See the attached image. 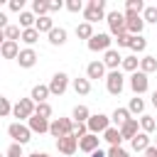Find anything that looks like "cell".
<instances>
[{"mask_svg": "<svg viewBox=\"0 0 157 157\" xmlns=\"http://www.w3.org/2000/svg\"><path fill=\"white\" fill-rule=\"evenodd\" d=\"M83 17L88 25L103 20L105 17V0H88V5H83Z\"/></svg>", "mask_w": 157, "mask_h": 157, "instance_id": "obj_1", "label": "cell"}, {"mask_svg": "<svg viewBox=\"0 0 157 157\" xmlns=\"http://www.w3.org/2000/svg\"><path fill=\"white\" fill-rule=\"evenodd\" d=\"M34 108H37V103L32 101V98H20L15 105H12V115L15 118H20V120H29L32 115H34Z\"/></svg>", "mask_w": 157, "mask_h": 157, "instance_id": "obj_2", "label": "cell"}, {"mask_svg": "<svg viewBox=\"0 0 157 157\" xmlns=\"http://www.w3.org/2000/svg\"><path fill=\"white\" fill-rule=\"evenodd\" d=\"M71 128H74V120L71 118H54L52 123H49V132H52V137H64V135H71Z\"/></svg>", "mask_w": 157, "mask_h": 157, "instance_id": "obj_3", "label": "cell"}, {"mask_svg": "<svg viewBox=\"0 0 157 157\" xmlns=\"http://www.w3.org/2000/svg\"><path fill=\"white\" fill-rule=\"evenodd\" d=\"M7 135H10L17 145H27V142L32 140V130H29L27 125H22V123H12V125L7 128Z\"/></svg>", "mask_w": 157, "mask_h": 157, "instance_id": "obj_4", "label": "cell"}, {"mask_svg": "<svg viewBox=\"0 0 157 157\" xmlns=\"http://www.w3.org/2000/svg\"><path fill=\"white\" fill-rule=\"evenodd\" d=\"M86 128H88V132H93V135L105 132V130L110 128V118L103 115V113H96V115H91V118L86 120Z\"/></svg>", "mask_w": 157, "mask_h": 157, "instance_id": "obj_5", "label": "cell"}, {"mask_svg": "<svg viewBox=\"0 0 157 157\" xmlns=\"http://www.w3.org/2000/svg\"><path fill=\"white\" fill-rule=\"evenodd\" d=\"M105 22H108V27H110L113 37H118V34H123V32H125V12L113 10V12H108V15H105Z\"/></svg>", "mask_w": 157, "mask_h": 157, "instance_id": "obj_6", "label": "cell"}, {"mask_svg": "<svg viewBox=\"0 0 157 157\" xmlns=\"http://www.w3.org/2000/svg\"><path fill=\"white\" fill-rule=\"evenodd\" d=\"M142 27H145L142 15H137V12H125V32H128V34L137 37V34H142Z\"/></svg>", "mask_w": 157, "mask_h": 157, "instance_id": "obj_7", "label": "cell"}, {"mask_svg": "<svg viewBox=\"0 0 157 157\" xmlns=\"http://www.w3.org/2000/svg\"><path fill=\"white\" fill-rule=\"evenodd\" d=\"M123 86H125V81H123V74H120L118 69L110 71V74H105V88H108L110 96H118V93L123 91Z\"/></svg>", "mask_w": 157, "mask_h": 157, "instance_id": "obj_8", "label": "cell"}, {"mask_svg": "<svg viewBox=\"0 0 157 157\" xmlns=\"http://www.w3.org/2000/svg\"><path fill=\"white\" fill-rule=\"evenodd\" d=\"M66 88H69V76H66L64 71H56V74L52 76V81H49V93H52V96H61Z\"/></svg>", "mask_w": 157, "mask_h": 157, "instance_id": "obj_9", "label": "cell"}, {"mask_svg": "<svg viewBox=\"0 0 157 157\" xmlns=\"http://www.w3.org/2000/svg\"><path fill=\"white\" fill-rule=\"evenodd\" d=\"M110 34H103V32H98V34H93L91 39H88V49L91 52H108L110 49Z\"/></svg>", "mask_w": 157, "mask_h": 157, "instance_id": "obj_10", "label": "cell"}, {"mask_svg": "<svg viewBox=\"0 0 157 157\" xmlns=\"http://www.w3.org/2000/svg\"><path fill=\"white\" fill-rule=\"evenodd\" d=\"M130 88L135 91V96H140V93H145L147 88H150V81H147V74H142L140 69L130 76Z\"/></svg>", "mask_w": 157, "mask_h": 157, "instance_id": "obj_11", "label": "cell"}, {"mask_svg": "<svg viewBox=\"0 0 157 157\" xmlns=\"http://www.w3.org/2000/svg\"><path fill=\"white\" fill-rule=\"evenodd\" d=\"M56 150H59L61 155H74V152L78 150V140H76L74 135H64V137L56 140Z\"/></svg>", "mask_w": 157, "mask_h": 157, "instance_id": "obj_12", "label": "cell"}, {"mask_svg": "<svg viewBox=\"0 0 157 157\" xmlns=\"http://www.w3.org/2000/svg\"><path fill=\"white\" fill-rule=\"evenodd\" d=\"M37 59H39V56H37V52H34L32 47H27V49H22V52H20L17 64H20L22 69H32V66L37 64Z\"/></svg>", "mask_w": 157, "mask_h": 157, "instance_id": "obj_13", "label": "cell"}, {"mask_svg": "<svg viewBox=\"0 0 157 157\" xmlns=\"http://www.w3.org/2000/svg\"><path fill=\"white\" fill-rule=\"evenodd\" d=\"M98 140H101L98 135L86 132V135L78 140V150H83V152H88V155H91V152H96V150H98Z\"/></svg>", "mask_w": 157, "mask_h": 157, "instance_id": "obj_14", "label": "cell"}, {"mask_svg": "<svg viewBox=\"0 0 157 157\" xmlns=\"http://www.w3.org/2000/svg\"><path fill=\"white\" fill-rule=\"evenodd\" d=\"M137 132H140V123H137V118H130L125 125H120V137H123V140H132Z\"/></svg>", "mask_w": 157, "mask_h": 157, "instance_id": "obj_15", "label": "cell"}, {"mask_svg": "<svg viewBox=\"0 0 157 157\" xmlns=\"http://www.w3.org/2000/svg\"><path fill=\"white\" fill-rule=\"evenodd\" d=\"M103 64H105L110 71H115V69L123 64V56H120V52H118V49H108V52H105V56H103Z\"/></svg>", "mask_w": 157, "mask_h": 157, "instance_id": "obj_16", "label": "cell"}, {"mask_svg": "<svg viewBox=\"0 0 157 157\" xmlns=\"http://www.w3.org/2000/svg\"><path fill=\"white\" fill-rule=\"evenodd\" d=\"M27 128L32 130V132H49V120H44V118H39V115H32L29 120H27Z\"/></svg>", "mask_w": 157, "mask_h": 157, "instance_id": "obj_17", "label": "cell"}, {"mask_svg": "<svg viewBox=\"0 0 157 157\" xmlns=\"http://www.w3.org/2000/svg\"><path fill=\"white\" fill-rule=\"evenodd\" d=\"M86 76H88V81L91 78H103L105 76V64L103 61H91L86 66Z\"/></svg>", "mask_w": 157, "mask_h": 157, "instance_id": "obj_18", "label": "cell"}, {"mask_svg": "<svg viewBox=\"0 0 157 157\" xmlns=\"http://www.w3.org/2000/svg\"><path fill=\"white\" fill-rule=\"evenodd\" d=\"M49 96H52V93H49V86H44V83H37V86L32 88V93H29V98H32L34 103H47Z\"/></svg>", "mask_w": 157, "mask_h": 157, "instance_id": "obj_19", "label": "cell"}, {"mask_svg": "<svg viewBox=\"0 0 157 157\" xmlns=\"http://www.w3.org/2000/svg\"><path fill=\"white\" fill-rule=\"evenodd\" d=\"M130 145H132V150H135V152H145V150L150 147V135L140 130V132H137V135L130 140Z\"/></svg>", "mask_w": 157, "mask_h": 157, "instance_id": "obj_20", "label": "cell"}, {"mask_svg": "<svg viewBox=\"0 0 157 157\" xmlns=\"http://www.w3.org/2000/svg\"><path fill=\"white\" fill-rule=\"evenodd\" d=\"M20 52H22V49H20V44H17V42H5V44L0 47V54H2L5 59H17V56H20Z\"/></svg>", "mask_w": 157, "mask_h": 157, "instance_id": "obj_21", "label": "cell"}, {"mask_svg": "<svg viewBox=\"0 0 157 157\" xmlns=\"http://www.w3.org/2000/svg\"><path fill=\"white\" fill-rule=\"evenodd\" d=\"M49 42H52L54 47H61V44L66 42V29H64V27H54V29L49 32Z\"/></svg>", "mask_w": 157, "mask_h": 157, "instance_id": "obj_22", "label": "cell"}, {"mask_svg": "<svg viewBox=\"0 0 157 157\" xmlns=\"http://www.w3.org/2000/svg\"><path fill=\"white\" fill-rule=\"evenodd\" d=\"M110 118H113V123H115L118 130H120V125H125V123L130 120V110H128V108H115Z\"/></svg>", "mask_w": 157, "mask_h": 157, "instance_id": "obj_23", "label": "cell"}, {"mask_svg": "<svg viewBox=\"0 0 157 157\" xmlns=\"http://www.w3.org/2000/svg\"><path fill=\"white\" fill-rule=\"evenodd\" d=\"M103 140H108V142H110V147H120V142H123V137H120V130H118V128H108V130L103 132Z\"/></svg>", "mask_w": 157, "mask_h": 157, "instance_id": "obj_24", "label": "cell"}, {"mask_svg": "<svg viewBox=\"0 0 157 157\" xmlns=\"http://www.w3.org/2000/svg\"><path fill=\"white\" fill-rule=\"evenodd\" d=\"M34 29H37L39 34H42V32H47V34H49V32L54 29V20H52L49 15H44V17H39V20H37V25H34Z\"/></svg>", "mask_w": 157, "mask_h": 157, "instance_id": "obj_25", "label": "cell"}, {"mask_svg": "<svg viewBox=\"0 0 157 157\" xmlns=\"http://www.w3.org/2000/svg\"><path fill=\"white\" fill-rule=\"evenodd\" d=\"M155 69H157V56H150V54H147V56L140 59V71H142V74H152Z\"/></svg>", "mask_w": 157, "mask_h": 157, "instance_id": "obj_26", "label": "cell"}, {"mask_svg": "<svg viewBox=\"0 0 157 157\" xmlns=\"http://www.w3.org/2000/svg\"><path fill=\"white\" fill-rule=\"evenodd\" d=\"M93 34H96V32H93V25H88V22H81V25L76 27V37H78V39H86V42H88Z\"/></svg>", "mask_w": 157, "mask_h": 157, "instance_id": "obj_27", "label": "cell"}, {"mask_svg": "<svg viewBox=\"0 0 157 157\" xmlns=\"http://www.w3.org/2000/svg\"><path fill=\"white\" fill-rule=\"evenodd\" d=\"M128 49H132V52H137V54H140V52H145V49H147V39H145L142 34H137V37H132V34H130V47H128Z\"/></svg>", "mask_w": 157, "mask_h": 157, "instance_id": "obj_28", "label": "cell"}, {"mask_svg": "<svg viewBox=\"0 0 157 157\" xmlns=\"http://www.w3.org/2000/svg\"><path fill=\"white\" fill-rule=\"evenodd\" d=\"M125 71H130V74H135L137 69H140V59L135 56V54H130V56H123V64H120Z\"/></svg>", "mask_w": 157, "mask_h": 157, "instance_id": "obj_29", "label": "cell"}, {"mask_svg": "<svg viewBox=\"0 0 157 157\" xmlns=\"http://www.w3.org/2000/svg\"><path fill=\"white\" fill-rule=\"evenodd\" d=\"M74 91L78 96H88L91 93V81L88 78H74Z\"/></svg>", "mask_w": 157, "mask_h": 157, "instance_id": "obj_30", "label": "cell"}, {"mask_svg": "<svg viewBox=\"0 0 157 157\" xmlns=\"http://www.w3.org/2000/svg\"><path fill=\"white\" fill-rule=\"evenodd\" d=\"M71 118H74V123H86V120L91 118V110H88L86 105H76L74 113H71Z\"/></svg>", "mask_w": 157, "mask_h": 157, "instance_id": "obj_31", "label": "cell"}, {"mask_svg": "<svg viewBox=\"0 0 157 157\" xmlns=\"http://www.w3.org/2000/svg\"><path fill=\"white\" fill-rule=\"evenodd\" d=\"M2 32H5V39H7V42H17V39H22V29H20L17 25H7Z\"/></svg>", "mask_w": 157, "mask_h": 157, "instance_id": "obj_32", "label": "cell"}, {"mask_svg": "<svg viewBox=\"0 0 157 157\" xmlns=\"http://www.w3.org/2000/svg\"><path fill=\"white\" fill-rule=\"evenodd\" d=\"M47 12H49V2H47V0H34V2H32V15L44 17Z\"/></svg>", "mask_w": 157, "mask_h": 157, "instance_id": "obj_33", "label": "cell"}, {"mask_svg": "<svg viewBox=\"0 0 157 157\" xmlns=\"http://www.w3.org/2000/svg\"><path fill=\"white\" fill-rule=\"evenodd\" d=\"M37 25V17L32 15V12H20V27L22 29H29V27H34Z\"/></svg>", "mask_w": 157, "mask_h": 157, "instance_id": "obj_34", "label": "cell"}, {"mask_svg": "<svg viewBox=\"0 0 157 157\" xmlns=\"http://www.w3.org/2000/svg\"><path fill=\"white\" fill-rule=\"evenodd\" d=\"M155 128H157V123H155V118H152V115H142V118H140V130H142V132H147V135H150Z\"/></svg>", "mask_w": 157, "mask_h": 157, "instance_id": "obj_35", "label": "cell"}, {"mask_svg": "<svg viewBox=\"0 0 157 157\" xmlns=\"http://www.w3.org/2000/svg\"><path fill=\"white\" fill-rule=\"evenodd\" d=\"M39 39V32L34 29V27H29V29H22V42L25 44H34Z\"/></svg>", "mask_w": 157, "mask_h": 157, "instance_id": "obj_36", "label": "cell"}, {"mask_svg": "<svg viewBox=\"0 0 157 157\" xmlns=\"http://www.w3.org/2000/svg\"><path fill=\"white\" fill-rule=\"evenodd\" d=\"M34 115H39V118L49 120V118H52V105H49V103H37V108H34Z\"/></svg>", "mask_w": 157, "mask_h": 157, "instance_id": "obj_37", "label": "cell"}, {"mask_svg": "<svg viewBox=\"0 0 157 157\" xmlns=\"http://www.w3.org/2000/svg\"><path fill=\"white\" fill-rule=\"evenodd\" d=\"M142 10H145V2L142 0H128L125 2V12H137L140 15Z\"/></svg>", "mask_w": 157, "mask_h": 157, "instance_id": "obj_38", "label": "cell"}, {"mask_svg": "<svg viewBox=\"0 0 157 157\" xmlns=\"http://www.w3.org/2000/svg\"><path fill=\"white\" fill-rule=\"evenodd\" d=\"M142 20L145 22H157V5H147L142 10Z\"/></svg>", "mask_w": 157, "mask_h": 157, "instance_id": "obj_39", "label": "cell"}, {"mask_svg": "<svg viewBox=\"0 0 157 157\" xmlns=\"http://www.w3.org/2000/svg\"><path fill=\"white\" fill-rule=\"evenodd\" d=\"M128 110H130V113H142V110H145V101H142V98H137V96H135V98H130Z\"/></svg>", "mask_w": 157, "mask_h": 157, "instance_id": "obj_40", "label": "cell"}, {"mask_svg": "<svg viewBox=\"0 0 157 157\" xmlns=\"http://www.w3.org/2000/svg\"><path fill=\"white\" fill-rule=\"evenodd\" d=\"M88 132V128H86V123H74V128H71V135L76 137V140H81L83 135Z\"/></svg>", "mask_w": 157, "mask_h": 157, "instance_id": "obj_41", "label": "cell"}, {"mask_svg": "<svg viewBox=\"0 0 157 157\" xmlns=\"http://www.w3.org/2000/svg\"><path fill=\"white\" fill-rule=\"evenodd\" d=\"M12 113V105H10V101L5 98V96H0V118H5V115H10Z\"/></svg>", "mask_w": 157, "mask_h": 157, "instance_id": "obj_42", "label": "cell"}, {"mask_svg": "<svg viewBox=\"0 0 157 157\" xmlns=\"http://www.w3.org/2000/svg\"><path fill=\"white\" fill-rule=\"evenodd\" d=\"M64 7H66L69 12H78V10H83V2H81V0H66Z\"/></svg>", "mask_w": 157, "mask_h": 157, "instance_id": "obj_43", "label": "cell"}, {"mask_svg": "<svg viewBox=\"0 0 157 157\" xmlns=\"http://www.w3.org/2000/svg\"><path fill=\"white\" fill-rule=\"evenodd\" d=\"M7 157H22V145H17V142H12L10 147H7V152H5Z\"/></svg>", "mask_w": 157, "mask_h": 157, "instance_id": "obj_44", "label": "cell"}, {"mask_svg": "<svg viewBox=\"0 0 157 157\" xmlns=\"http://www.w3.org/2000/svg\"><path fill=\"white\" fill-rule=\"evenodd\" d=\"M7 7H10L12 12H25V10H22V7H25V0H10Z\"/></svg>", "mask_w": 157, "mask_h": 157, "instance_id": "obj_45", "label": "cell"}, {"mask_svg": "<svg viewBox=\"0 0 157 157\" xmlns=\"http://www.w3.org/2000/svg\"><path fill=\"white\" fill-rule=\"evenodd\" d=\"M115 42H118V47H130V34H128V32H123V34H118V37H115Z\"/></svg>", "mask_w": 157, "mask_h": 157, "instance_id": "obj_46", "label": "cell"}, {"mask_svg": "<svg viewBox=\"0 0 157 157\" xmlns=\"http://www.w3.org/2000/svg\"><path fill=\"white\" fill-rule=\"evenodd\" d=\"M108 157H130V155H128L123 147H110V150H108Z\"/></svg>", "mask_w": 157, "mask_h": 157, "instance_id": "obj_47", "label": "cell"}, {"mask_svg": "<svg viewBox=\"0 0 157 157\" xmlns=\"http://www.w3.org/2000/svg\"><path fill=\"white\" fill-rule=\"evenodd\" d=\"M61 7H64L61 0H52V2H49V12H56V10H61Z\"/></svg>", "mask_w": 157, "mask_h": 157, "instance_id": "obj_48", "label": "cell"}, {"mask_svg": "<svg viewBox=\"0 0 157 157\" xmlns=\"http://www.w3.org/2000/svg\"><path fill=\"white\" fill-rule=\"evenodd\" d=\"M145 157H157V147H155V145H150V147L145 150Z\"/></svg>", "mask_w": 157, "mask_h": 157, "instance_id": "obj_49", "label": "cell"}, {"mask_svg": "<svg viewBox=\"0 0 157 157\" xmlns=\"http://www.w3.org/2000/svg\"><path fill=\"white\" fill-rule=\"evenodd\" d=\"M5 27H7V15L0 12V29H5Z\"/></svg>", "mask_w": 157, "mask_h": 157, "instance_id": "obj_50", "label": "cell"}, {"mask_svg": "<svg viewBox=\"0 0 157 157\" xmlns=\"http://www.w3.org/2000/svg\"><path fill=\"white\" fill-rule=\"evenodd\" d=\"M91 157H108V155H105V152H103V150H101V147H98V150H96V152H91Z\"/></svg>", "mask_w": 157, "mask_h": 157, "instance_id": "obj_51", "label": "cell"}, {"mask_svg": "<svg viewBox=\"0 0 157 157\" xmlns=\"http://www.w3.org/2000/svg\"><path fill=\"white\" fill-rule=\"evenodd\" d=\"M29 157H49V155H47V152H32Z\"/></svg>", "mask_w": 157, "mask_h": 157, "instance_id": "obj_52", "label": "cell"}, {"mask_svg": "<svg viewBox=\"0 0 157 157\" xmlns=\"http://www.w3.org/2000/svg\"><path fill=\"white\" fill-rule=\"evenodd\" d=\"M5 42H7V39H5V32H2V29H0V47H2V44H5Z\"/></svg>", "mask_w": 157, "mask_h": 157, "instance_id": "obj_53", "label": "cell"}, {"mask_svg": "<svg viewBox=\"0 0 157 157\" xmlns=\"http://www.w3.org/2000/svg\"><path fill=\"white\" fill-rule=\"evenodd\" d=\"M152 105L157 108V91H152Z\"/></svg>", "mask_w": 157, "mask_h": 157, "instance_id": "obj_54", "label": "cell"}, {"mask_svg": "<svg viewBox=\"0 0 157 157\" xmlns=\"http://www.w3.org/2000/svg\"><path fill=\"white\" fill-rule=\"evenodd\" d=\"M155 147H157V145H155Z\"/></svg>", "mask_w": 157, "mask_h": 157, "instance_id": "obj_55", "label": "cell"}, {"mask_svg": "<svg viewBox=\"0 0 157 157\" xmlns=\"http://www.w3.org/2000/svg\"><path fill=\"white\" fill-rule=\"evenodd\" d=\"M0 157H2V155H0Z\"/></svg>", "mask_w": 157, "mask_h": 157, "instance_id": "obj_56", "label": "cell"}]
</instances>
